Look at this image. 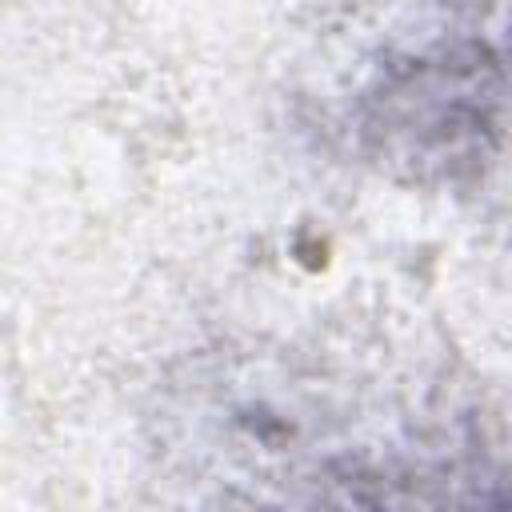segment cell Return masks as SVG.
<instances>
[{"label":"cell","mask_w":512,"mask_h":512,"mask_svg":"<svg viewBox=\"0 0 512 512\" xmlns=\"http://www.w3.org/2000/svg\"><path fill=\"white\" fill-rule=\"evenodd\" d=\"M492 68L496 60H480V52L464 60L448 52L392 76L384 84V140L404 144V156L420 160H456L464 148H476L484 128H492L484 120V96H496V88H484Z\"/></svg>","instance_id":"6da1fadb"}]
</instances>
